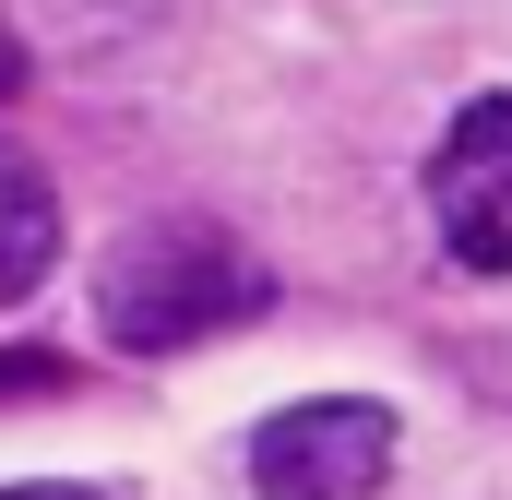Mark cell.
<instances>
[{
  "label": "cell",
  "instance_id": "obj_1",
  "mask_svg": "<svg viewBox=\"0 0 512 500\" xmlns=\"http://www.w3.org/2000/svg\"><path fill=\"white\" fill-rule=\"evenodd\" d=\"M251 310H262V262L203 215H155L96 262V334L131 346V358H179V346H203Z\"/></svg>",
  "mask_w": 512,
  "mask_h": 500
},
{
  "label": "cell",
  "instance_id": "obj_2",
  "mask_svg": "<svg viewBox=\"0 0 512 500\" xmlns=\"http://www.w3.org/2000/svg\"><path fill=\"white\" fill-rule=\"evenodd\" d=\"M382 477H393V405H358V393L286 405L251 441L262 500H382Z\"/></svg>",
  "mask_w": 512,
  "mask_h": 500
},
{
  "label": "cell",
  "instance_id": "obj_3",
  "mask_svg": "<svg viewBox=\"0 0 512 500\" xmlns=\"http://www.w3.org/2000/svg\"><path fill=\"white\" fill-rule=\"evenodd\" d=\"M429 215H441L453 262L512 274V96H477L465 120L441 131V155H429Z\"/></svg>",
  "mask_w": 512,
  "mask_h": 500
},
{
  "label": "cell",
  "instance_id": "obj_4",
  "mask_svg": "<svg viewBox=\"0 0 512 500\" xmlns=\"http://www.w3.org/2000/svg\"><path fill=\"white\" fill-rule=\"evenodd\" d=\"M48 262H60V191H48V167L24 143H0V310L36 298Z\"/></svg>",
  "mask_w": 512,
  "mask_h": 500
},
{
  "label": "cell",
  "instance_id": "obj_5",
  "mask_svg": "<svg viewBox=\"0 0 512 500\" xmlns=\"http://www.w3.org/2000/svg\"><path fill=\"white\" fill-rule=\"evenodd\" d=\"M0 500H96V489H0Z\"/></svg>",
  "mask_w": 512,
  "mask_h": 500
},
{
  "label": "cell",
  "instance_id": "obj_6",
  "mask_svg": "<svg viewBox=\"0 0 512 500\" xmlns=\"http://www.w3.org/2000/svg\"><path fill=\"white\" fill-rule=\"evenodd\" d=\"M0 84H12V48H0Z\"/></svg>",
  "mask_w": 512,
  "mask_h": 500
}]
</instances>
